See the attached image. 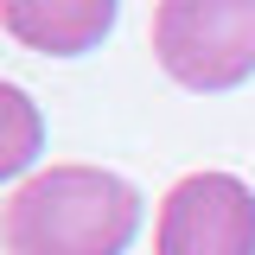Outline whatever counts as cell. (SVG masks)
Returning a JSON list of instances; mask_svg holds the SVG:
<instances>
[{"mask_svg":"<svg viewBox=\"0 0 255 255\" xmlns=\"http://www.w3.org/2000/svg\"><path fill=\"white\" fill-rule=\"evenodd\" d=\"M140 230V191L102 166H45L6 198V255H128Z\"/></svg>","mask_w":255,"mask_h":255,"instance_id":"6da1fadb","label":"cell"},{"mask_svg":"<svg viewBox=\"0 0 255 255\" xmlns=\"http://www.w3.org/2000/svg\"><path fill=\"white\" fill-rule=\"evenodd\" d=\"M153 58L179 90H243L255 77V0H159Z\"/></svg>","mask_w":255,"mask_h":255,"instance_id":"7a4b0ae2","label":"cell"},{"mask_svg":"<svg viewBox=\"0 0 255 255\" xmlns=\"http://www.w3.org/2000/svg\"><path fill=\"white\" fill-rule=\"evenodd\" d=\"M153 255H255V191L236 172H185L159 204Z\"/></svg>","mask_w":255,"mask_h":255,"instance_id":"3957f363","label":"cell"},{"mask_svg":"<svg viewBox=\"0 0 255 255\" xmlns=\"http://www.w3.org/2000/svg\"><path fill=\"white\" fill-rule=\"evenodd\" d=\"M122 0H0V26L13 32L26 51L45 58H83L96 51L115 26Z\"/></svg>","mask_w":255,"mask_h":255,"instance_id":"277c9868","label":"cell"},{"mask_svg":"<svg viewBox=\"0 0 255 255\" xmlns=\"http://www.w3.org/2000/svg\"><path fill=\"white\" fill-rule=\"evenodd\" d=\"M45 153V115L19 83H0V185L19 179L32 159Z\"/></svg>","mask_w":255,"mask_h":255,"instance_id":"5b68a950","label":"cell"}]
</instances>
